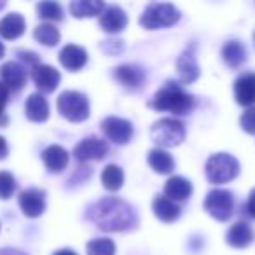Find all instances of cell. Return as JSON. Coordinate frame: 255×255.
<instances>
[{
  "mask_svg": "<svg viewBox=\"0 0 255 255\" xmlns=\"http://www.w3.org/2000/svg\"><path fill=\"white\" fill-rule=\"evenodd\" d=\"M88 219L98 229L107 233L135 229L138 224V215L129 203L117 198H103L89 206Z\"/></svg>",
  "mask_w": 255,
  "mask_h": 255,
  "instance_id": "cell-1",
  "label": "cell"
},
{
  "mask_svg": "<svg viewBox=\"0 0 255 255\" xmlns=\"http://www.w3.org/2000/svg\"><path fill=\"white\" fill-rule=\"evenodd\" d=\"M149 105L156 110H164V112L184 116V114H189L194 109V98L187 91H184V88L180 84H175V82L168 81L154 95L152 102Z\"/></svg>",
  "mask_w": 255,
  "mask_h": 255,
  "instance_id": "cell-2",
  "label": "cell"
},
{
  "mask_svg": "<svg viewBox=\"0 0 255 255\" xmlns=\"http://www.w3.org/2000/svg\"><path fill=\"white\" fill-rule=\"evenodd\" d=\"M206 178L212 184H227V182L234 180L240 173V163L234 156L227 152L213 154L208 161H206Z\"/></svg>",
  "mask_w": 255,
  "mask_h": 255,
  "instance_id": "cell-3",
  "label": "cell"
},
{
  "mask_svg": "<svg viewBox=\"0 0 255 255\" xmlns=\"http://www.w3.org/2000/svg\"><path fill=\"white\" fill-rule=\"evenodd\" d=\"M150 138L159 147H177L185 138V126L178 119L173 117H164L154 123L150 129Z\"/></svg>",
  "mask_w": 255,
  "mask_h": 255,
  "instance_id": "cell-4",
  "label": "cell"
},
{
  "mask_svg": "<svg viewBox=\"0 0 255 255\" xmlns=\"http://www.w3.org/2000/svg\"><path fill=\"white\" fill-rule=\"evenodd\" d=\"M58 112L70 123H82L89 117L88 96L79 91H63L58 96Z\"/></svg>",
  "mask_w": 255,
  "mask_h": 255,
  "instance_id": "cell-5",
  "label": "cell"
},
{
  "mask_svg": "<svg viewBox=\"0 0 255 255\" xmlns=\"http://www.w3.org/2000/svg\"><path fill=\"white\" fill-rule=\"evenodd\" d=\"M180 19V11L173 4H150L140 16V25L147 30L171 26Z\"/></svg>",
  "mask_w": 255,
  "mask_h": 255,
  "instance_id": "cell-6",
  "label": "cell"
},
{
  "mask_svg": "<svg viewBox=\"0 0 255 255\" xmlns=\"http://www.w3.org/2000/svg\"><path fill=\"white\" fill-rule=\"evenodd\" d=\"M205 210L215 220L226 222V220L231 219L234 210L233 194L229 191H224V189H215V191L208 192L205 199Z\"/></svg>",
  "mask_w": 255,
  "mask_h": 255,
  "instance_id": "cell-7",
  "label": "cell"
},
{
  "mask_svg": "<svg viewBox=\"0 0 255 255\" xmlns=\"http://www.w3.org/2000/svg\"><path fill=\"white\" fill-rule=\"evenodd\" d=\"M102 131L109 140H112L117 145H124L131 140L133 136V124L129 121L123 119V117L110 116L103 119L102 123Z\"/></svg>",
  "mask_w": 255,
  "mask_h": 255,
  "instance_id": "cell-8",
  "label": "cell"
},
{
  "mask_svg": "<svg viewBox=\"0 0 255 255\" xmlns=\"http://www.w3.org/2000/svg\"><path fill=\"white\" fill-rule=\"evenodd\" d=\"M109 152V145L105 140L98 138V136H88L77 147L74 149V156L81 163H88V161H100L107 156Z\"/></svg>",
  "mask_w": 255,
  "mask_h": 255,
  "instance_id": "cell-9",
  "label": "cell"
},
{
  "mask_svg": "<svg viewBox=\"0 0 255 255\" xmlns=\"http://www.w3.org/2000/svg\"><path fill=\"white\" fill-rule=\"evenodd\" d=\"M26 74L25 65L18 63V61H7L0 67V82L9 89V91H19V89L25 88Z\"/></svg>",
  "mask_w": 255,
  "mask_h": 255,
  "instance_id": "cell-10",
  "label": "cell"
},
{
  "mask_svg": "<svg viewBox=\"0 0 255 255\" xmlns=\"http://www.w3.org/2000/svg\"><path fill=\"white\" fill-rule=\"evenodd\" d=\"M19 208L30 219H37L46 210V194L40 189H26L19 194Z\"/></svg>",
  "mask_w": 255,
  "mask_h": 255,
  "instance_id": "cell-11",
  "label": "cell"
},
{
  "mask_svg": "<svg viewBox=\"0 0 255 255\" xmlns=\"http://www.w3.org/2000/svg\"><path fill=\"white\" fill-rule=\"evenodd\" d=\"M30 75H32L33 82H35V86L39 88V91H42V93H53L61 81V75L56 68L51 67V65H42V63L33 67Z\"/></svg>",
  "mask_w": 255,
  "mask_h": 255,
  "instance_id": "cell-12",
  "label": "cell"
},
{
  "mask_svg": "<svg viewBox=\"0 0 255 255\" xmlns=\"http://www.w3.org/2000/svg\"><path fill=\"white\" fill-rule=\"evenodd\" d=\"M128 16L119 5H107L100 14V26L107 33H119L126 28Z\"/></svg>",
  "mask_w": 255,
  "mask_h": 255,
  "instance_id": "cell-13",
  "label": "cell"
},
{
  "mask_svg": "<svg viewBox=\"0 0 255 255\" xmlns=\"http://www.w3.org/2000/svg\"><path fill=\"white\" fill-rule=\"evenodd\" d=\"M177 74L182 84H191L199 77L201 70L198 67V61L194 56V46H191L189 49H185L182 53V56L177 60Z\"/></svg>",
  "mask_w": 255,
  "mask_h": 255,
  "instance_id": "cell-14",
  "label": "cell"
},
{
  "mask_svg": "<svg viewBox=\"0 0 255 255\" xmlns=\"http://www.w3.org/2000/svg\"><path fill=\"white\" fill-rule=\"evenodd\" d=\"M234 98L240 105L254 107L255 105V74L248 72L236 79L234 82Z\"/></svg>",
  "mask_w": 255,
  "mask_h": 255,
  "instance_id": "cell-15",
  "label": "cell"
},
{
  "mask_svg": "<svg viewBox=\"0 0 255 255\" xmlns=\"http://www.w3.org/2000/svg\"><path fill=\"white\" fill-rule=\"evenodd\" d=\"M114 77L126 88H140L145 81V70L135 63H124L114 70Z\"/></svg>",
  "mask_w": 255,
  "mask_h": 255,
  "instance_id": "cell-16",
  "label": "cell"
},
{
  "mask_svg": "<svg viewBox=\"0 0 255 255\" xmlns=\"http://www.w3.org/2000/svg\"><path fill=\"white\" fill-rule=\"evenodd\" d=\"M60 63L63 65L67 70L77 72L88 63V53L84 47L77 46V44H68L61 49L60 53Z\"/></svg>",
  "mask_w": 255,
  "mask_h": 255,
  "instance_id": "cell-17",
  "label": "cell"
},
{
  "mask_svg": "<svg viewBox=\"0 0 255 255\" xmlns=\"http://www.w3.org/2000/svg\"><path fill=\"white\" fill-rule=\"evenodd\" d=\"M25 114L32 123H44L49 117V103L40 93H33L26 100Z\"/></svg>",
  "mask_w": 255,
  "mask_h": 255,
  "instance_id": "cell-18",
  "label": "cell"
},
{
  "mask_svg": "<svg viewBox=\"0 0 255 255\" xmlns=\"http://www.w3.org/2000/svg\"><path fill=\"white\" fill-rule=\"evenodd\" d=\"M254 241V229L247 222H236L226 234V243L233 248H247Z\"/></svg>",
  "mask_w": 255,
  "mask_h": 255,
  "instance_id": "cell-19",
  "label": "cell"
},
{
  "mask_svg": "<svg viewBox=\"0 0 255 255\" xmlns=\"http://www.w3.org/2000/svg\"><path fill=\"white\" fill-rule=\"evenodd\" d=\"M42 161L51 173H60L68 164V152L61 145H49L44 149Z\"/></svg>",
  "mask_w": 255,
  "mask_h": 255,
  "instance_id": "cell-20",
  "label": "cell"
},
{
  "mask_svg": "<svg viewBox=\"0 0 255 255\" xmlns=\"http://www.w3.org/2000/svg\"><path fill=\"white\" fill-rule=\"evenodd\" d=\"M152 210H154V215H156L161 222H166V224L175 222V220L180 217V206L175 201H171V199H168L166 196H157V198H154Z\"/></svg>",
  "mask_w": 255,
  "mask_h": 255,
  "instance_id": "cell-21",
  "label": "cell"
},
{
  "mask_svg": "<svg viewBox=\"0 0 255 255\" xmlns=\"http://www.w3.org/2000/svg\"><path fill=\"white\" fill-rule=\"evenodd\" d=\"M164 194L171 201H184L191 198L192 194V184L184 177H171L166 180L164 185Z\"/></svg>",
  "mask_w": 255,
  "mask_h": 255,
  "instance_id": "cell-22",
  "label": "cell"
},
{
  "mask_svg": "<svg viewBox=\"0 0 255 255\" xmlns=\"http://www.w3.org/2000/svg\"><path fill=\"white\" fill-rule=\"evenodd\" d=\"M26 23L25 18L18 12H11L0 21V35L7 40H14L25 33Z\"/></svg>",
  "mask_w": 255,
  "mask_h": 255,
  "instance_id": "cell-23",
  "label": "cell"
},
{
  "mask_svg": "<svg viewBox=\"0 0 255 255\" xmlns=\"http://www.w3.org/2000/svg\"><path fill=\"white\" fill-rule=\"evenodd\" d=\"M222 60L226 61L227 67L240 68L247 61V49L240 40H229L222 47Z\"/></svg>",
  "mask_w": 255,
  "mask_h": 255,
  "instance_id": "cell-24",
  "label": "cell"
},
{
  "mask_svg": "<svg viewBox=\"0 0 255 255\" xmlns=\"http://www.w3.org/2000/svg\"><path fill=\"white\" fill-rule=\"evenodd\" d=\"M105 7L100 0H75L70 4V12L74 18H93L102 14Z\"/></svg>",
  "mask_w": 255,
  "mask_h": 255,
  "instance_id": "cell-25",
  "label": "cell"
},
{
  "mask_svg": "<svg viewBox=\"0 0 255 255\" xmlns=\"http://www.w3.org/2000/svg\"><path fill=\"white\" fill-rule=\"evenodd\" d=\"M147 161H149L150 168H152L156 173H161V175L171 173V171H173V168H175L173 157H171L170 154L166 152V150L159 149V147H157V149L150 150Z\"/></svg>",
  "mask_w": 255,
  "mask_h": 255,
  "instance_id": "cell-26",
  "label": "cell"
},
{
  "mask_svg": "<svg viewBox=\"0 0 255 255\" xmlns=\"http://www.w3.org/2000/svg\"><path fill=\"white\" fill-rule=\"evenodd\" d=\"M102 184L107 191H119L124 184V173L117 164H109L103 168Z\"/></svg>",
  "mask_w": 255,
  "mask_h": 255,
  "instance_id": "cell-27",
  "label": "cell"
},
{
  "mask_svg": "<svg viewBox=\"0 0 255 255\" xmlns=\"http://www.w3.org/2000/svg\"><path fill=\"white\" fill-rule=\"evenodd\" d=\"M33 37L37 39V42H40L42 46H56L60 42V32L54 25H49V23H42V25L35 26L33 30Z\"/></svg>",
  "mask_w": 255,
  "mask_h": 255,
  "instance_id": "cell-28",
  "label": "cell"
},
{
  "mask_svg": "<svg viewBox=\"0 0 255 255\" xmlns=\"http://www.w3.org/2000/svg\"><path fill=\"white\" fill-rule=\"evenodd\" d=\"M86 254L88 255H116V245L109 238H100L93 240L86 245Z\"/></svg>",
  "mask_w": 255,
  "mask_h": 255,
  "instance_id": "cell-29",
  "label": "cell"
},
{
  "mask_svg": "<svg viewBox=\"0 0 255 255\" xmlns=\"http://www.w3.org/2000/svg\"><path fill=\"white\" fill-rule=\"evenodd\" d=\"M37 14L47 21H60L63 19V7L58 2H40L37 4Z\"/></svg>",
  "mask_w": 255,
  "mask_h": 255,
  "instance_id": "cell-30",
  "label": "cell"
},
{
  "mask_svg": "<svg viewBox=\"0 0 255 255\" xmlns=\"http://www.w3.org/2000/svg\"><path fill=\"white\" fill-rule=\"evenodd\" d=\"M16 192V180L9 171H0V199H9Z\"/></svg>",
  "mask_w": 255,
  "mask_h": 255,
  "instance_id": "cell-31",
  "label": "cell"
},
{
  "mask_svg": "<svg viewBox=\"0 0 255 255\" xmlns=\"http://www.w3.org/2000/svg\"><path fill=\"white\" fill-rule=\"evenodd\" d=\"M240 124L247 133L255 135V107H250V109L241 116Z\"/></svg>",
  "mask_w": 255,
  "mask_h": 255,
  "instance_id": "cell-32",
  "label": "cell"
},
{
  "mask_svg": "<svg viewBox=\"0 0 255 255\" xmlns=\"http://www.w3.org/2000/svg\"><path fill=\"white\" fill-rule=\"evenodd\" d=\"M18 56L23 63H26V67H30V70H32L33 67H37V65H40V60L35 53H30V51H19Z\"/></svg>",
  "mask_w": 255,
  "mask_h": 255,
  "instance_id": "cell-33",
  "label": "cell"
},
{
  "mask_svg": "<svg viewBox=\"0 0 255 255\" xmlns=\"http://www.w3.org/2000/svg\"><path fill=\"white\" fill-rule=\"evenodd\" d=\"M7 100H9V89L5 88L2 82H0V116H4V110H5V105H7Z\"/></svg>",
  "mask_w": 255,
  "mask_h": 255,
  "instance_id": "cell-34",
  "label": "cell"
},
{
  "mask_svg": "<svg viewBox=\"0 0 255 255\" xmlns=\"http://www.w3.org/2000/svg\"><path fill=\"white\" fill-rule=\"evenodd\" d=\"M247 212L250 217L255 219V189H252L250 196H248V201H247Z\"/></svg>",
  "mask_w": 255,
  "mask_h": 255,
  "instance_id": "cell-35",
  "label": "cell"
},
{
  "mask_svg": "<svg viewBox=\"0 0 255 255\" xmlns=\"http://www.w3.org/2000/svg\"><path fill=\"white\" fill-rule=\"evenodd\" d=\"M7 152H9L7 142H5V138H2V136H0V159H4V157L7 156Z\"/></svg>",
  "mask_w": 255,
  "mask_h": 255,
  "instance_id": "cell-36",
  "label": "cell"
},
{
  "mask_svg": "<svg viewBox=\"0 0 255 255\" xmlns=\"http://www.w3.org/2000/svg\"><path fill=\"white\" fill-rule=\"evenodd\" d=\"M0 255H26V254L21 250H16V248H2Z\"/></svg>",
  "mask_w": 255,
  "mask_h": 255,
  "instance_id": "cell-37",
  "label": "cell"
},
{
  "mask_svg": "<svg viewBox=\"0 0 255 255\" xmlns=\"http://www.w3.org/2000/svg\"><path fill=\"white\" fill-rule=\"evenodd\" d=\"M53 255H77V254L72 250H58V252H54Z\"/></svg>",
  "mask_w": 255,
  "mask_h": 255,
  "instance_id": "cell-38",
  "label": "cell"
},
{
  "mask_svg": "<svg viewBox=\"0 0 255 255\" xmlns=\"http://www.w3.org/2000/svg\"><path fill=\"white\" fill-rule=\"evenodd\" d=\"M4 54H5V47H4V44L0 42V60L4 58Z\"/></svg>",
  "mask_w": 255,
  "mask_h": 255,
  "instance_id": "cell-39",
  "label": "cell"
},
{
  "mask_svg": "<svg viewBox=\"0 0 255 255\" xmlns=\"http://www.w3.org/2000/svg\"><path fill=\"white\" fill-rule=\"evenodd\" d=\"M254 39H255V33H254Z\"/></svg>",
  "mask_w": 255,
  "mask_h": 255,
  "instance_id": "cell-40",
  "label": "cell"
}]
</instances>
